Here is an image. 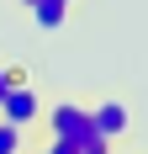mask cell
Segmentation results:
<instances>
[{
  "instance_id": "52a82bcc",
  "label": "cell",
  "mask_w": 148,
  "mask_h": 154,
  "mask_svg": "<svg viewBox=\"0 0 148 154\" xmlns=\"http://www.w3.org/2000/svg\"><path fill=\"white\" fill-rule=\"evenodd\" d=\"M111 154H143V149H132V143H117V149H111Z\"/></svg>"
},
{
  "instance_id": "9c48e42d",
  "label": "cell",
  "mask_w": 148,
  "mask_h": 154,
  "mask_svg": "<svg viewBox=\"0 0 148 154\" xmlns=\"http://www.w3.org/2000/svg\"><path fill=\"white\" fill-rule=\"evenodd\" d=\"M16 5H32V0H16Z\"/></svg>"
},
{
  "instance_id": "8992f818",
  "label": "cell",
  "mask_w": 148,
  "mask_h": 154,
  "mask_svg": "<svg viewBox=\"0 0 148 154\" xmlns=\"http://www.w3.org/2000/svg\"><path fill=\"white\" fill-rule=\"evenodd\" d=\"M21 75H27V64H0V96L11 91V85H16Z\"/></svg>"
},
{
  "instance_id": "ba28073f",
  "label": "cell",
  "mask_w": 148,
  "mask_h": 154,
  "mask_svg": "<svg viewBox=\"0 0 148 154\" xmlns=\"http://www.w3.org/2000/svg\"><path fill=\"white\" fill-rule=\"evenodd\" d=\"M27 154H53V149H48V143H37V149H27Z\"/></svg>"
},
{
  "instance_id": "6da1fadb",
  "label": "cell",
  "mask_w": 148,
  "mask_h": 154,
  "mask_svg": "<svg viewBox=\"0 0 148 154\" xmlns=\"http://www.w3.org/2000/svg\"><path fill=\"white\" fill-rule=\"evenodd\" d=\"M43 138H58V143H74L79 154H111L95 133H90V106L74 101V96H48L43 106Z\"/></svg>"
},
{
  "instance_id": "7a4b0ae2",
  "label": "cell",
  "mask_w": 148,
  "mask_h": 154,
  "mask_svg": "<svg viewBox=\"0 0 148 154\" xmlns=\"http://www.w3.org/2000/svg\"><path fill=\"white\" fill-rule=\"evenodd\" d=\"M85 106H90V133H95L106 149H117V143H127V138H132L138 112H132V101H127V96L106 91V96H95V101H85Z\"/></svg>"
},
{
  "instance_id": "3957f363",
  "label": "cell",
  "mask_w": 148,
  "mask_h": 154,
  "mask_svg": "<svg viewBox=\"0 0 148 154\" xmlns=\"http://www.w3.org/2000/svg\"><path fill=\"white\" fill-rule=\"evenodd\" d=\"M43 106H48V91H43L32 75H21L11 91L0 96V122H16V128H27V133H37Z\"/></svg>"
},
{
  "instance_id": "5b68a950",
  "label": "cell",
  "mask_w": 148,
  "mask_h": 154,
  "mask_svg": "<svg viewBox=\"0 0 148 154\" xmlns=\"http://www.w3.org/2000/svg\"><path fill=\"white\" fill-rule=\"evenodd\" d=\"M0 154H27V128L0 122Z\"/></svg>"
},
{
  "instance_id": "277c9868",
  "label": "cell",
  "mask_w": 148,
  "mask_h": 154,
  "mask_svg": "<svg viewBox=\"0 0 148 154\" xmlns=\"http://www.w3.org/2000/svg\"><path fill=\"white\" fill-rule=\"evenodd\" d=\"M27 11H32V21H37L43 32H58V27H69V11H74V0H32Z\"/></svg>"
}]
</instances>
